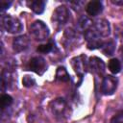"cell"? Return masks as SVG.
<instances>
[{
  "mask_svg": "<svg viewBox=\"0 0 123 123\" xmlns=\"http://www.w3.org/2000/svg\"><path fill=\"white\" fill-rule=\"evenodd\" d=\"M29 8L36 13L39 14L42 13L44 9H45V2L41 0H34V1H29L28 2Z\"/></svg>",
  "mask_w": 123,
  "mask_h": 123,
  "instance_id": "12",
  "label": "cell"
},
{
  "mask_svg": "<svg viewBox=\"0 0 123 123\" xmlns=\"http://www.w3.org/2000/svg\"><path fill=\"white\" fill-rule=\"evenodd\" d=\"M85 37L87 41V46L89 49H95L102 46V42L100 40V36L94 31L93 28H90L86 32H85Z\"/></svg>",
  "mask_w": 123,
  "mask_h": 123,
  "instance_id": "7",
  "label": "cell"
},
{
  "mask_svg": "<svg viewBox=\"0 0 123 123\" xmlns=\"http://www.w3.org/2000/svg\"><path fill=\"white\" fill-rule=\"evenodd\" d=\"M91 26H93V25L87 16H82L78 21V28L81 31L86 32L87 30H89L91 28Z\"/></svg>",
  "mask_w": 123,
  "mask_h": 123,
  "instance_id": "14",
  "label": "cell"
},
{
  "mask_svg": "<svg viewBox=\"0 0 123 123\" xmlns=\"http://www.w3.org/2000/svg\"><path fill=\"white\" fill-rule=\"evenodd\" d=\"M89 64H90V67L93 69V71L97 72L98 74H102L105 71V64L103 61L99 58H96V57L90 58Z\"/></svg>",
  "mask_w": 123,
  "mask_h": 123,
  "instance_id": "11",
  "label": "cell"
},
{
  "mask_svg": "<svg viewBox=\"0 0 123 123\" xmlns=\"http://www.w3.org/2000/svg\"><path fill=\"white\" fill-rule=\"evenodd\" d=\"M2 25L4 29L11 34H18L23 30L21 21L12 15H4L2 17Z\"/></svg>",
  "mask_w": 123,
  "mask_h": 123,
  "instance_id": "2",
  "label": "cell"
},
{
  "mask_svg": "<svg viewBox=\"0 0 123 123\" xmlns=\"http://www.w3.org/2000/svg\"><path fill=\"white\" fill-rule=\"evenodd\" d=\"M51 111L52 113L56 117H63L67 111V104L63 98H57L51 103Z\"/></svg>",
  "mask_w": 123,
  "mask_h": 123,
  "instance_id": "5",
  "label": "cell"
},
{
  "mask_svg": "<svg viewBox=\"0 0 123 123\" xmlns=\"http://www.w3.org/2000/svg\"><path fill=\"white\" fill-rule=\"evenodd\" d=\"M1 81H2V86H3V87H8L11 84H12V81H13L12 73L9 69H5V70L2 72Z\"/></svg>",
  "mask_w": 123,
  "mask_h": 123,
  "instance_id": "13",
  "label": "cell"
},
{
  "mask_svg": "<svg viewBox=\"0 0 123 123\" xmlns=\"http://www.w3.org/2000/svg\"><path fill=\"white\" fill-rule=\"evenodd\" d=\"M12 103V97L9 94H3L1 96V99H0V104H1V108L2 109H5L7 107H10Z\"/></svg>",
  "mask_w": 123,
  "mask_h": 123,
  "instance_id": "19",
  "label": "cell"
},
{
  "mask_svg": "<svg viewBox=\"0 0 123 123\" xmlns=\"http://www.w3.org/2000/svg\"><path fill=\"white\" fill-rule=\"evenodd\" d=\"M29 46H30V38L26 35L18 36V37H14V39L12 41V48L17 53L27 50L29 48Z\"/></svg>",
  "mask_w": 123,
  "mask_h": 123,
  "instance_id": "9",
  "label": "cell"
},
{
  "mask_svg": "<svg viewBox=\"0 0 123 123\" xmlns=\"http://www.w3.org/2000/svg\"><path fill=\"white\" fill-rule=\"evenodd\" d=\"M111 123H123V112H120L114 115L111 120Z\"/></svg>",
  "mask_w": 123,
  "mask_h": 123,
  "instance_id": "22",
  "label": "cell"
},
{
  "mask_svg": "<svg viewBox=\"0 0 123 123\" xmlns=\"http://www.w3.org/2000/svg\"><path fill=\"white\" fill-rule=\"evenodd\" d=\"M12 5V1H6V0H1L0 2V6H1V10L4 11L6 9H8L10 6Z\"/></svg>",
  "mask_w": 123,
  "mask_h": 123,
  "instance_id": "23",
  "label": "cell"
},
{
  "mask_svg": "<svg viewBox=\"0 0 123 123\" xmlns=\"http://www.w3.org/2000/svg\"><path fill=\"white\" fill-rule=\"evenodd\" d=\"M109 68L111 73L117 74L121 70V63L117 59H111L109 62Z\"/></svg>",
  "mask_w": 123,
  "mask_h": 123,
  "instance_id": "17",
  "label": "cell"
},
{
  "mask_svg": "<svg viewBox=\"0 0 123 123\" xmlns=\"http://www.w3.org/2000/svg\"><path fill=\"white\" fill-rule=\"evenodd\" d=\"M117 87V79L113 76L108 75L103 79L102 82V92L105 95H111Z\"/></svg>",
  "mask_w": 123,
  "mask_h": 123,
  "instance_id": "6",
  "label": "cell"
},
{
  "mask_svg": "<svg viewBox=\"0 0 123 123\" xmlns=\"http://www.w3.org/2000/svg\"><path fill=\"white\" fill-rule=\"evenodd\" d=\"M53 49V45L52 43H47V44H42L39 45L37 47V51L41 52V53H49L50 51H52Z\"/></svg>",
  "mask_w": 123,
  "mask_h": 123,
  "instance_id": "21",
  "label": "cell"
},
{
  "mask_svg": "<svg viewBox=\"0 0 123 123\" xmlns=\"http://www.w3.org/2000/svg\"><path fill=\"white\" fill-rule=\"evenodd\" d=\"M112 2L114 4H121V5H123V1H120V2L119 1H112Z\"/></svg>",
  "mask_w": 123,
  "mask_h": 123,
  "instance_id": "24",
  "label": "cell"
},
{
  "mask_svg": "<svg viewBox=\"0 0 123 123\" xmlns=\"http://www.w3.org/2000/svg\"><path fill=\"white\" fill-rule=\"evenodd\" d=\"M101 49L103 51V53L107 56H111L113 54L114 50H115V43L113 40H110L108 42H105L102 44Z\"/></svg>",
  "mask_w": 123,
  "mask_h": 123,
  "instance_id": "15",
  "label": "cell"
},
{
  "mask_svg": "<svg viewBox=\"0 0 123 123\" xmlns=\"http://www.w3.org/2000/svg\"><path fill=\"white\" fill-rule=\"evenodd\" d=\"M92 28L102 37H107L111 34V25L106 19H98L94 22Z\"/></svg>",
  "mask_w": 123,
  "mask_h": 123,
  "instance_id": "8",
  "label": "cell"
},
{
  "mask_svg": "<svg viewBox=\"0 0 123 123\" xmlns=\"http://www.w3.org/2000/svg\"><path fill=\"white\" fill-rule=\"evenodd\" d=\"M46 69H47V63L42 57L37 56V57H34L30 60L29 70H31V71H33L38 75H42Z\"/></svg>",
  "mask_w": 123,
  "mask_h": 123,
  "instance_id": "3",
  "label": "cell"
},
{
  "mask_svg": "<svg viewBox=\"0 0 123 123\" xmlns=\"http://www.w3.org/2000/svg\"><path fill=\"white\" fill-rule=\"evenodd\" d=\"M69 19V11L65 6H59L53 12V20L54 22L59 25H64Z\"/></svg>",
  "mask_w": 123,
  "mask_h": 123,
  "instance_id": "4",
  "label": "cell"
},
{
  "mask_svg": "<svg viewBox=\"0 0 123 123\" xmlns=\"http://www.w3.org/2000/svg\"><path fill=\"white\" fill-rule=\"evenodd\" d=\"M73 67L75 69V71L79 74V75H82L84 72H85V69H84V63H83V61L81 60V58H75L73 60Z\"/></svg>",
  "mask_w": 123,
  "mask_h": 123,
  "instance_id": "18",
  "label": "cell"
},
{
  "mask_svg": "<svg viewBox=\"0 0 123 123\" xmlns=\"http://www.w3.org/2000/svg\"><path fill=\"white\" fill-rule=\"evenodd\" d=\"M56 78L62 82H66L69 80V74H68L67 70L65 69V67H63V66L58 67L57 72H56Z\"/></svg>",
  "mask_w": 123,
  "mask_h": 123,
  "instance_id": "16",
  "label": "cell"
},
{
  "mask_svg": "<svg viewBox=\"0 0 123 123\" xmlns=\"http://www.w3.org/2000/svg\"><path fill=\"white\" fill-rule=\"evenodd\" d=\"M30 33L34 38L38 41H43L49 37V29L44 22L41 20H36L30 26Z\"/></svg>",
  "mask_w": 123,
  "mask_h": 123,
  "instance_id": "1",
  "label": "cell"
},
{
  "mask_svg": "<svg viewBox=\"0 0 123 123\" xmlns=\"http://www.w3.org/2000/svg\"><path fill=\"white\" fill-rule=\"evenodd\" d=\"M86 12L90 16H96L98 15L102 11H103V4L101 1L98 0H93L87 3L86 7Z\"/></svg>",
  "mask_w": 123,
  "mask_h": 123,
  "instance_id": "10",
  "label": "cell"
},
{
  "mask_svg": "<svg viewBox=\"0 0 123 123\" xmlns=\"http://www.w3.org/2000/svg\"><path fill=\"white\" fill-rule=\"evenodd\" d=\"M22 84L26 87H31V86H34L36 85V80L33 77H31L29 75H26L22 79Z\"/></svg>",
  "mask_w": 123,
  "mask_h": 123,
  "instance_id": "20",
  "label": "cell"
}]
</instances>
